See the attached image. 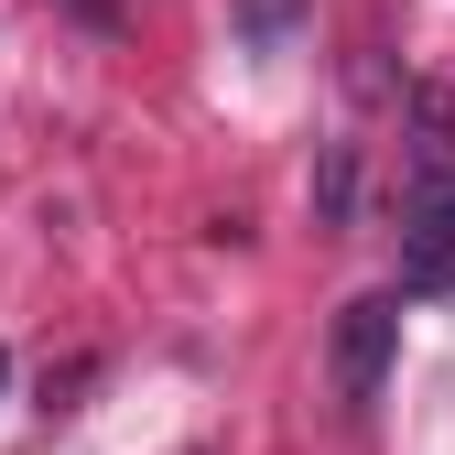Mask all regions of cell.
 <instances>
[{
	"instance_id": "cell-1",
	"label": "cell",
	"mask_w": 455,
	"mask_h": 455,
	"mask_svg": "<svg viewBox=\"0 0 455 455\" xmlns=\"http://www.w3.org/2000/svg\"><path fill=\"white\" fill-rule=\"evenodd\" d=\"M390 347H402V293H358V304H336L325 369H336V402H347V412H369V402H379Z\"/></svg>"
},
{
	"instance_id": "cell-2",
	"label": "cell",
	"mask_w": 455,
	"mask_h": 455,
	"mask_svg": "<svg viewBox=\"0 0 455 455\" xmlns=\"http://www.w3.org/2000/svg\"><path fill=\"white\" fill-rule=\"evenodd\" d=\"M402 163H412V206H434L444 174H455V87H412V141H402Z\"/></svg>"
},
{
	"instance_id": "cell-3",
	"label": "cell",
	"mask_w": 455,
	"mask_h": 455,
	"mask_svg": "<svg viewBox=\"0 0 455 455\" xmlns=\"http://www.w3.org/2000/svg\"><path fill=\"white\" fill-rule=\"evenodd\" d=\"M402 293H455V196L412 206V228H402Z\"/></svg>"
},
{
	"instance_id": "cell-4",
	"label": "cell",
	"mask_w": 455,
	"mask_h": 455,
	"mask_svg": "<svg viewBox=\"0 0 455 455\" xmlns=\"http://www.w3.org/2000/svg\"><path fill=\"white\" fill-rule=\"evenodd\" d=\"M347 185H358V152H347V141H325V163H315V217H325V228L347 217Z\"/></svg>"
},
{
	"instance_id": "cell-5",
	"label": "cell",
	"mask_w": 455,
	"mask_h": 455,
	"mask_svg": "<svg viewBox=\"0 0 455 455\" xmlns=\"http://www.w3.org/2000/svg\"><path fill=\"white\" fill-rule=\"evenodd\" d=\"M66 12H76V22H98V33H108V22H120V0H66Z\"/></svg>"
},
{
	"instance_id": "cell-6",
	"label": "cell",
	"mask_w": 455,
	"mask_h": 455,
	"mask_svg": "<svg viewBox=\"0 0 455 455\" xmlns=\"http://www.w3.org/2000/svg\"><path fill=\"white\" fill-rule=\"evenodd\" d=\"M0 390H12V347H0Z\"/></svg>"
}]
</instances>
